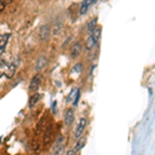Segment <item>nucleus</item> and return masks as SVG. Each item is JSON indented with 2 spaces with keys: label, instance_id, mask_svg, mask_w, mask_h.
Listing matches in <instances>:
<instances>
[{
  "label": "nucleus",
  "instance_id": "nucleus-1",
  "mask_svg": "<svg viewBox=\"0 0 155 155\" xmlns=\"http://www.w3.org/2000/svg\"><path fill=\"white\" fill-rule=\"evenodd\" d=\"M101 35V28H95L93 30V32H91L90 36L88 37L86 41V49L87 50H91L97 45V42L99 41Z\"/></svg>",
  "mask_w": 155,
  "mask_h": 155
},
{
  "label": "nucleus",
  "instance_id": "nucleus-2",
  "mask_svg": "<svg viewBox=\"0 0 155 155\" xmlns=\"http://www.w3.org/2000/svg\"><path fill=\"white\" fill-rule=\"evenodd\" d=\"M17 67H18V60H15V61H11L6 66V69L4 71V74L7 79H12L14 77V74H16Z\"/></svg>",
  "mask_w": 155,
  "mask_h": 155
},
{
  "label": "nucleus",
  "instance_id": "nucleus-3",
  "mask_svg": "<svg viewBox=\"0 0 155 155\" xmlns=\"http://www.w3.org/2000/svg\"><path fill=\"white\" fill-rule=\"evenodd\" d=\"M41 80H42V76L39 74H35L33 78H32L31 82H30L29 85V90L31 92H36L37 89L39 88V85L41 83Z\"/></svg>",
  "mask_w": 155,
  "mask_h": 155
},
{
  "label": "nucleus",
  "instance_id": "nucleus-4",
  "mask_svg": "<svg viewBox=\"0 0 155 155\" xmlns=\"http://www.w3.org/2000/svg\"><path fill=\"white\" fill-rule=\"evenodd\" d=\"M50 34H51V29H50L49 25H42V26L39 28V32H38V36L39 39L41 41H47L50 38Z\"/></svg>",
  "mask_w": 155,
  "mask_h": 155
},
{
  "label": "nucleus",
  "instance_id": "nucleus-5",
  "mask_svg": "<svg viewBox=\"0 0 155 155\" xmlns=\"http://www.w3.org/2000/svg\"><path fill=\"white\" fill-rule=\"evenodd\" d=\"M62 29H63V21L62 19L58 17L54 20L53 22V27H52V32H53L54 35H58V34L61 33Z\"/></svg>",
  "mask_w": 155,
  "mask_h": 155
},
{
  "label": "nucleus",
  "instance_id": "nucleus-6",
  "mask_svg": "<svg viewBox=\"0 0 155 155\" xmlns=\"http://www.w3.org/2000/svg\"><path fill=\"white\" fill-rule=\"evenodd\" d=\"M86 126H87V119L81 118L77 125L76 131H74V137H76V139H79V137L82 136V134H83V131L85 130Z\"/></svg>",
  "mask_w": 155,
  "mask_h": 155
},
{
  "label": "nucleus",
  "instance_id": "nucleus-7",
  "mask_svg": "<svg viewBox=\"0 0 155 155\" xmlns=\"http://www.w3.org/2000/svg\"><path fill=\"white\" fill-rule=\"evenodd\" d=\"M85 144H86V137H82V139H80L79 141L77 142V144L74 145V148H72L71 150H69V151H67V154H68V155L77 154L78 152H80L82 149L84 148Z\"/></svg>",
  "mask_w": 155,
  "mask_h": 155
},
{
  "label": "nucleus",
  "instance_id": "nucleus-8",
  "mask_svg": "<svg viewBox=\"0 0 155 155\" xmlns=\"http://www.w3.org/2000/svg\"><path fill=\"white\" fill-rule=\"evenodd\" d=\"M81 52H82V44L80 41L74 42L71 48V57L72 58H77V57H79L80 55H81Z\"/></svg>",
  "mask_w": 155,
  "mask_h": 155
},
{
  "label": "nucleus",
  "instance_id": "nucleus-9",
  "mask_svg": "<svg viewBox=\"0 0 155 155\" xmlns=\"http://www.w3.org/2000/svg\"><path fill=\"white\" fill-rule=\"evenodd\" d=\"M96 0H83L81 3V7H80V14L81 15H85L88 9L90 8V6L93 5L95 3Z\"/></svg>",
  "mask_w": 155,
  "mask_h": 155
},
{
  "label": "nucleus",
  "instance_id": "nucleus-10",
  "mask_svg": "<svg viewBox=\"0 0 155 155\" xmlns=\"http://www.w3.org/2000/svg\"><path fill=\"white\" fill-rule=\"evenodd\" d=\"M63 137L60 136L58 139H57L56 143H55L54 147H53V153L54 154H60L63 152Z\"/></svg>",
  "mask_w": 155,
  "mask_h": 155
},
{
  "label": "nucleus",
  "instance_id": "nucleus-11",
  "mask_svg": "<svg viewBox=\"0 0 155 155\" xmlns=\"http://www.w3.org/2000/svg\"><path fill=\"white\" fill-rule=\"evenodd\" d=\"M52 136H53V125L50 124L46 128V131H45L44 134V145L50 144V142L52 141Z\"/></svg>",
  "mask_w": 155,
  "mask_h": 155
},
{
  "label": "nucleus",
  "instance_id": "nucleus-12",
  "mask_svg": "<svg viewBox=\"0 0 155 155\" xmlns=\"http://www.w3.org/2000/svg\"><path fill=\"white\" fill-rule=\"evenodd\" d=\"M74 121V111L71 109H68L66 111L65 115H64V122L67 126L71 125Z\"/></svg>",
  "mask_w": 155,
  "mask_h": 155
},
{
  "label": "nucleus",
  "instance_id": "nucleus-13",
  "mask_svg": "<svg viewBox=\"0 0 155 155\" xmlns=\"http://www.w3.org/2000/svg\"><path fill=\"white\" fill-rule=\"evenodd\" d=\"M47 63H48V60L45 56H41L39 57L38 59H37L36 63H35V69L36 71H41V69H44V67L47 65Z\"/></svg>",
  "mask_w": 155,
  "mask_h": 155
},
{
  "label": "nucleus",
  "instance_id": "nucleus-14",
  "mask_svg": "<svg viewBox=\"0 0 155 155\" xmlns=\"http://www.w3.org/2000/svg\"><path fill=\"white\" fill-rule=\"evenodd\" d=\"M9 37H11V34H0V54L4 51Z\"/></svg>",
  "mask_w": 155,
  "mask_h": 155
},
{
  "label": "nucleus",
  "instance_id": "nucleus-15",
  "mask_svg": "<svg viewBox=\"0 0 155 155\" xmlns=\"http://www.w3.org/2000/svg\"><path fill=\"white\" fill-rule=\"evenodd\" d=\"M41 94H39V93H34L32 96H30V98H29V107H33L34 106H36L37 104H38V101H41Z\"/></svg>",
  "mask_w": 155,
  "mask_h": 155
},
{
  "label": "nucleus",
  "instance_id": "nucleus-16",
  "mask_svg": "<svg viewBox=\"0 0 155 155\" xmlns=\"http://www.w3.org/2000/svg\"><path fill=\"white\" fill-rule=\"evenodd\" d=\"M46 119H47V117L45 116V117H42V118L39 120V122H38V124H37V134H41V132L42 131V129H44V126H45V122H46Z\"/></svg>",
  "mask_w": 155,
  "mask_h": 155
},
{
  "label": "nucleus",
  "instance_id": "nucleus-17",
  "mask_svg": "<svg viewBox=\"0 0 155 155\" xmlns=\"http://www.w3.org/2000/svg\"><path fill=\"white\" fill-rule=\"evenodd\" d=\"M12 1H14V0H0V14L5 9L7 4H9Z\"/></svg>",
  "mask_w": 155,
  "mask_h": 155
},
{
  "label": "nucleus",
  "instance_id": "nucleus-18",
  "mask_svg": "<svg viewBox=\"0 0 155 155\" xmlns=\"http://www.w3.org/2000/svg\"><path fill=\"white\" fill-rule=\"evenodd\" d=\"M95 28H96V19H94L88 23V31L91 33V32H93V30Z\"/></svg>",
  "mask_w": 155,
  "mask_h": 155
},
{
  "label": "nucleus",
  "instance_id": "nucleus-19",
  "mask_svg": "<svg viewBox=\"0 0 155 155\" xmlns=\"http://www.w3.org/2000/svg\"><path fill=\"white\" fill-rule=\"evenodd\" d=\"M82 71H83V65H82L81 63H77L76 65L72 67L71 71L72 72H77V74H80Z\"/></svg>",
  "mask_w": 155,
  "mask_h": 155
},
{
  "label": "nucleus",
  "instance_id": "nucleus-20",
  "mask_svg": "<svg viewBox=\"0 0 155 155\" xmlns=\"http://www.w3.org/2000/svg\"><path fill=\"white\" fill-rule=\"evenodd\" d=\"M80 94H81V90L80 89H77V92H76V95H74V106L77 107L78 106V102H79V99H80Z\"/></svg>",
  "mask_w": 155,
  "mask_h": 155
},
{
  "label": "nucleus",
  "instance_id": "nucleus-21",
  "mask_svg": "<svg viewBox=\"0 0 155 155\" xmlns=\"http://www.w3.org/2000/svg\"><path fill=\"white\" fill-rule=\"evenodd\" d=\"M76 92H77V89L71 90V93H69L68 97H67V101H71L72 99L74 98V95H76Z\"/></svg>",
  "mask_w": 155,
  "mask_h": 155
}]
</instances>
